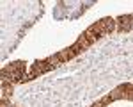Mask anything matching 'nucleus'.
Segmentation results:
<instances>
[{"label":"nucleus","mask_w":133,"mask_h":107,"mask_svg":"<svg viewBox=\"0 0 133 107\" xmlns=\"http://www.w3.org/2000/svg\"><path fill=\"white\" fill-rule=\"evenodd\" d=\"M76 43L82 46V50H87V48H91V43L85 39V36H83V34L80 36V38H78V39H76Z\"/></svg>","instance_id":"1"}]
</instances>
